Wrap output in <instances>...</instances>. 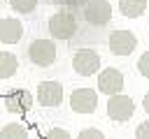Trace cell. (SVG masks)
Segmentation results:
<instances>
[{
    "mask_svg": "<svg viewBox=\"0 0 149 139\" xmlns=\"http://www.w3.org/2000/svg\"><path fill=\"white\" fill-rule=\"evenodd\" d=\"M72 70L79 76H93L100 70V53L95 49H77L72 53Z\"/></svg>",
    "mask_w": 149,
    "mask_h": 139,
    "instance_id": "obj_3",
    "label": "cell"
},
{
    "mask_svg": "<svg viewBox=\"0 0 149 139\" xmlns=\"http://www.w3.org/2000/svg\"><path fill=\"white\" fill-rule=\"evenodd\" d=\"M9 7L16 14H30L37 7V0H9Z\"/></svg>",
    "mask_w": 149,
    "mask_h": 139,
    "instance_id": "obj_15",
    "label": "cell"
},
{
    "mask_svg": "<svg viewBox=\"0 0 149 139\" xmlns=\"http://www.w3.org/2000/svg\"><path fill=\"white\" fill-rule=\"evenodd\" d=\"M107 44L114 56H130L137 49V37L130 30H114V32H109Z\"/></svg>",
    "mask_w": 149,
    "mask_h": 139,
    "instance_id": "obj_7",
    "label": "cell"
},
{
    "mask_svg": "<svg viewBox=\"0 0 149 139\" xmlns=\"http://www.w3.org/2000/svg\"><path fill=\"white\" fill-rule=\"evenodd\" d=\"M47 28H49V35L51 39H61V42H68L70 37H74L79 23H77V16L70 14L68 9H58L49 16L47 21Z\"/></svg>",
    "mask_w": 149,
    "mask_h": 139,
    "instance_id": "obj_1",
    "label": "cell"
},
{
    "mask_svg": "<svg viewBox=\"0 0 149 139\" xmlns=\"http://www.w3.org/2000/svg\"><path fill=\"white\" fill-rule=\"evenodd\" d=\"M98 90L105 93L107 97L119 95V93L123 90V74H121V70H116V67L102 70V72L98 74Z\"/></svg>",
    "mask_w": 149,
    "mask_h": 139,
    "instance_id": "obj_8",
    "label": "cell"
},
{
    "mask_svg": "<svg viewBox=\"0 0 149 139\" xmlns=\"http://www.w3.org/2000/svg\"><path fill=\"white\" fill-rule=\"evenodd\" d=\"M137 72H140L144 79H149V51H144V53L137 58Z\"/></svg>",
    "mask_w": 149,
    "mask_h": 139,
    "instance_id": "obj_16",
    "label": "cell"
},
{
    "mask_svg": "<svg viewBox=\"0 0 149 139\" xmlns=\"http://www.w3.org/2000/svg\"><path fill=\"white\" fill-rule=\"evenodd\" d=\"M77 139H105V134H102L98 127H84V130L77 134Z\"/></svg>",
    "mask_w": 149,
    "mask_h": 139,
    "instance_id": "obj_17",
    "label": "cell"
},
{
    "mask_svg": "<svg viewBox=\"0 0 149 139\" xmlns=\"http://www.w3.org/2000/svg\"><path fill=\"white\" fill-rule=\"evenodd\" d=\"M0 139H28V127L23 123H7L0 130Z\"/></svg>",
    "mask_w": 149,
    "mask_h": 139,
    "instance_id": "obj_14",
    "label": "cell"
},
{
    "mask_svg": "<svg viewBox=\"0 0 149 139\" xmlns=\"http://www.w3.org/2000/svg\"><path fill=\"white\" fill-rule=\"evenodd\" d=\"M84 19H86V23L102 28L112 21V5L107 0H88L84 5Z\"/></svg>",
    "mask_w": 149,
    "mask_h": 139,
    "instance_id": "obj_5",
    "label": "cell"
},
{
    "mask_svg": "<svg viewBox=\"0 0 149 139\" xmlns=\"http://www.w3.org/2000/svg\"><path fill=\"white\" fill-rule=\"evenodd\" d=\"M19 70V58L9 51H0V79H12Z\"/></svg>",
    "mask_w": 149,
    "mask_h": 139,
    "instance_id": "obj_13",
    "label": "cell"
},
{
    "mask_svg": "<svg viewBox=\"0 0 149 139\" xmlns=\"http://www.w3.org/2000/svg\"><path fill=\"white\" fill-rule=\"evenodd\" d=\"M58 58V51H56V44L54 39H33L30 46H28V60L37 67H49L54 65Z\"/></svg>",
    "mask_w": 149,
    "mask_h": 139,
    "instance_id": "obj_2",
    "label": "cell"
},
{
    "mask_svg": "<svg viewBox=\"0 0 149 139\" xmlns=\"http://www.w3.org/2000/svg\"><path fill=\"white\" fill-rule=\"evenodd\" d=\"M135 139H149V120H142L135 130Z\"/></svg>",
    "mask_w": 149,
    "mask_h": 139,
    "instance_id": "obj_19",
    "label": "cell"
},
{
    "mask_svg": "<svg viewBox=\"0 0 149 139\" xmlns=\"http://www.w3.org/2000/svg\"><path fill=\"white\" fill-rule=\"evenodd\" d=\"M23 32H26V28H23V23L19 19H14V16L0 19V42L2 44H16V42H21Z\"/></svg>",
    "mask_w": 149,
    "mask_h": 139,
    "instance_id": "obj_11",
    "label": "cell"
},
{
    "mask_svg": "<svg viewBox=\"0 0 149 139\" xmlns=\"http://www.w3.org/2000/svg\"><path fill=\"white\" fill-rule=\"evenodd\" d=\"M2 102H5V109L9 114H26L33 107V95L28 90H23V88H14V90H9L5 95Z\"/></svg>",
    "mask_w": 149,
    "mask_h": 139,
    "instance_id": "obj_10",
    "label": "cell"
},
{
    "mask_svg": "<svg viewBox=\"0 0 149 139\" xmlns=\"http://www.w3.org/2000/svg\"><path fill=\"white\" fill-rule=\"evenodd\" d=\"M142 109H144V111L149 114V93H147V95L142 97Z\"/></svg>",
    "mask_w": 149,
    "mask_h": 139,
    "instance_id": "obj_21",
    "label": "cell"
},
{
    "mask_svg": "<svg viewBox=\"0 0 149 139\" xmlns=\"http://www.w3.org/2000/svg\"><path fill=\"white\" fill-rule=\"evenodd\" d=\"M98 107L95 88H74L70 95V109L74 114H93Z\"/></svg>",
    "mask_w": 149,
    "mask_h": 139,
    "instance_id": "obj_6",
    "label": "cell"
},
{
    "mask_svg": "<svg viewBox=\"0 0 149 139\" xmlns=\"http://www.w3.org/2000/svg\"><path fill=\"white\" fill-rule=\"evenodd\" d=\"M147 9V0H119V12L126 19H137Z\"/></svg>",
    "mask_w": 149,
    "mask_h": 139,
    "instance_id": "obj_12",
    "label": "cell"
},
{
    "mask_svg": "<svg viewBox=\"0 0 149 139\" xmlns=\"http://www.w3.org/2000/svg\"><path fill=\"white\" fill-rule=\"evenodd\" d=\"M61 2H63L65 7H84L88 0H61Z\"/></svg>",
    "mask_w": 149,
    "mask_h": 139,
    "instance_id": "obj_20",
    "label": "cell"
},
{
    "mask_svg": "<svg viewBox=\"0 0 149 139\" xmlns=\"http://www.w3.org/2000/svg\"><path fill=\"white\" fill-rule=\"evenodd\" d=\"M133 114H135V102H133V97H128V95H123V93L107 97V116H109L112 120L126 123V120L133 118Z\"/></svg>",
    "mask_w": 149,
    "mask_h": 139,
    "instance_id": "obj_4",
    "label": "cell"
},
{
    "mask_svg": "<svg viewBox=\"0 0 149 139\" xmlns=\"http://www.w3.org/2000/svg\"><path fill=\"white\" fill-rule=\"evenodd\" d=\"M44 139H72V137H70V132H68L65 127H51V130L44 134Z\"/></svg>",
    "mask_w": 149,
    "mask_h": 139,
    "instance_id": "obj_18",
    "label": "cell"
},
{
    "mask_svg": "<svg viewBox=\"0 0 149 139\" xmlns=\"http://www.w3.org/2000/svg\"><path fill=\"white\" fill-rule=\"evenodd\" d=\"M37 102H40V107H47V109H51V107H58L61 102H63V86L58 83V81H40V86H37Z\"/></svg>",
    "mask_w": 149,
    "mask_h": 139,
    "instance_id": "obj_9",
    "label": "cell"
}]
</instances>
